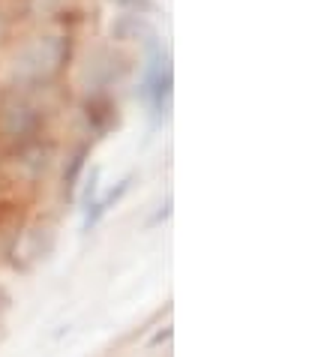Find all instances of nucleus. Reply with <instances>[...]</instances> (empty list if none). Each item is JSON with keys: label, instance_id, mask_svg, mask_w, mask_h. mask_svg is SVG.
<instances>
[{"label": "nucleus", "instance_id": "obj_1", "mask_svg": "<svg viewBox=\"0 0 336 357\" xmlns=\"http://www.w3.org/2000/svg\"><path fill=\"white\" fill-rule=\"evenodd\" d=\"M168 336H171V331H162V333H156V336H153V340H151V345H160V342H165V340H168Z\"/></svg>", "mask_w": 336, "mask_h": 357}]
</instances>
